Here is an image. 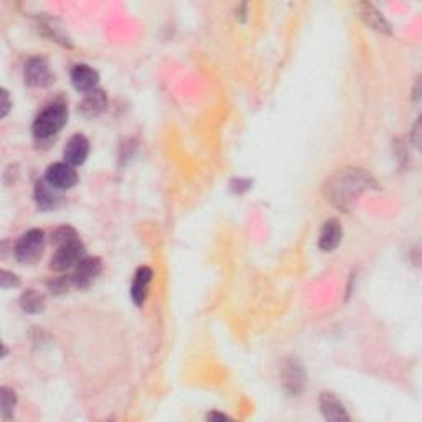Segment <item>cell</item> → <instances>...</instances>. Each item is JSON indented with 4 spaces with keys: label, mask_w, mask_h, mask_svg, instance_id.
Instances as JSON below:
<instances>
[{
    "label": "cell",
    "mask_w": 422,
    "mask_h": 422,
    "mask_svg": "<svg viewBox=\"0 0 422 422\" xmlns=\"http://www.w3.org/2000/svg\"><path fill=\"white\" fill-rule=\"evenodd\" d=\"M154 272L152 269L147 268V265H142L136 270L134 276V282L131 286V299L136 302V305H142L144 304L145 297H147V289H149L150 282H152Z\"/></svg>",
    "instance_id": "5bb4252c"
},
{
    "label": "cell",
    "mask_w": 422,
    "mask_h": 422,
    "mask_svg": "<svg viewBox=\"0 0 422 422\" xmlns=\"http://www.w3.org/2000/svg\"><path fill=\"white\" fill-rule=\"evenodd\" d=\"M103 269L99 258H85L75 268V272L71 276V284L76 289H88L93 284Z\"/></svg>",
    "instance_id": "52a82bcc"
},
{
    "label": "cell",
    "mask_w": 422,
    "mask_h": 422,
    "mask_svg": "<svg viewBox=\"0 0 422 422\" xmlns=\"http://www.w3.org/2000/svg\"><path fill=\"white\" fill-rule=\"evenodd\" d=\"M25 82L31 88H47L54 81L50 65L45 58H30L24 68Z\"/></svg>",
    "instance_id": "5b68a950"
},
{
    "label": "cell",
    "mask_w": 422,
    "mask_h": 422,
    "mask_svg": "<svg viewBox=\"0 0 422 422\" xmlns=\"http://www.w3.org/2000/svg\"><path fill=\"white\" fill-rule=\"evenodd\" d=\"M320 409L327 421H350L345 406L332 393L320 394Z\"/></svg>",
    "instance_id": "7c38bea8"
},
{
    "label": "cell",
    "mask_w": 422,
    "mask_h": 422,
    "mask_svg": "<svg viewBox=\"0 0 422 422\" xmlns=\"http://www.w3.org/2000/svg\"><path fill=\"white\" fill-rule=\"evenodd\" d=\"M0 98H2V103H0V117H7V114L10 112V108H12V101L10 98H8V91L7 89H2L0 91Z\"/></svg>",
    "instance_id": "44dd1931"
},
{
    "label": "cell",
    "mask_w": 422,
    "mask_h": 422,
    "mask_svg": "<svg viewBox=\"0 0 422 422\" xmlns=\"http://www.w3.org/2000/svg\"><path fill=\"white\" fill-rule=\"evenodd\" d=\"M342 241V226L337 218H330L323 223L319 236V247L325 252L337 249Z\"/></svg>",
    "instance_id": "8fae6325"
},
{
    "label": "cell",
    "mask_w": 422,
    "mask_h": 422,
    "mask_svg": "<svg viewBox=\"0 0 422 422\" xmlns=\"http://www.w3.org/2000/svg\"><path fill=\"white\" fill-rule=\"evenodd\" d=\"M35 200H36V205H38V208L41 210L57 208L59 203L58 190L50 185L47 180H41L36 183L35 187Z\"/></svg>",
    "instance_id": "2e32d148"
},
{
    "label": "cell",
    "mask_w": 422,
    "mask_h": 422,
    "mask_svg": "<svg viewBox=\"0 0 422 422\" xmlns=\"http://www.w3.org/2000/svg\"><path fill=\"white\" fill-rule=\"evenodd\" d=\"M360 17L363 18L365 24L371 27V29L381 31V34H391V25L388 24L386 18L383 17V13L374 6H371V3H361Z\"/></svg>",
    "instance_id": "9a60e30c"
},
{
    "label": "cell",
    "mask_w": 422,
    "mask_h": 422,
    "mask_svg": "<svg viewBox=\"0 0 422 422\" xmlns=\"http://www.w3.org/2000/svg\"><path fill=\"white\" fill-rule=\"evenodd\" d=\"M71 82L76 91L88 94L98 89L99 75L94 68L88 65H76L71 70Z\"/></svg>",
    "instance_id": "ba28073f"
},
{
    "label": "cell",
    "mask_w": 422,
    "mask_h": 422,
    "mask_svg": "<svg viewBox=\"0 0 422 422\" xmlns=\"http://www.w3.org/2000/svg\"><path fill=\"white\" fill-rule=\"evenodd\" d=\"M45 180L57 190H70L78 183V173L75 172V167H71L70 163L57 162L47 168Z\"/></svg>",
    "instance_id": "8992f818"
},
{
    "label": "cell",
    "mask_w": 422,
    "mask_h": 422,
    "mask_svg": "<svg viewBox=\"0 0 422 422\" xmlns=\"http://www.w3.org/2000/svg\"><path fill=\"white\" fill-rule=\"evenodd\" d=\"M106 109H108V96L101 89H96L93 93L86 94L80 104L81 114L88 119L101 116Z\"/></svg>",
    "instance_id": "4fadbf2b"
},
{
    "label": "cell",
    "mask_w": 422,
    "mask_h": 422,
    "mask_svg": "<svg viewBox=\"0 0 422 422\" xmlns=\"http://www.w3.org/2000/svg\"><path fill=\"white\" fill-rule=\"evenodd\" d=\"M45 249V233L41 229H30L24 233L15 245V258L22 264H34L41 258Z\"/></svg>",
    "instance_id": "277c9868"
},
{
    "label": "cell",
    "mask_w": 422,
    "mask_h": 422,
    "mask_svg": "<svg viewBox=\"0 0 422 422\" xmlns=\"http://www.w3.org/2000/svg\"><path fill=\"white\" fill-rule=\"evenodd\" d=\"M89 155V140L85 136L76 134L66 142L65 150H63V157L65 162L70 163L71 167H80L86 162Z\"/></svg>",
    "instance_id": "9c48e42d"
},
{
    "label": "cell",
    "mask_w": 422,
    "mask_h": 422,
    "mask_svg": "<svg viewBox=\"0 0 422 422\" xmlns=\"http://www.w3.org/2000/svg\"><path fill=\"white\" fill-rule=\"evenodd\" d=\"M376 180L363 168L347 167L335 172L332 177L325 182L323 194L330 203L338 208L348 210L355 205L365 191L376 188Z\"/></svg>",
    "instance_id": "6da1fadb"
},
{
    "label": "cell",
    "mask_w": 422,
    "mask_h": 422,
    "mask_svg": "<svg viewBox=\"0 0 422 422\" xmlns=\"http://www.w3.org/2000/svg\"><path fill=\"white\" fill-rule=\"evenodd\" d=\"M20 307L27 314H40L45 309V296L35 289H29L22 293Z\"/></svg>",
    "instance_id": "e0dca14e"
},
{
    "label": "cell",
    "mask_w": 422,
    "mask_h": 422,
    "mask_svg": "<svg viewBox=\"0 0 422 422\" xmlns=\"http://www.w3.org/2000/svg\"><path fill=\"white\" fill-rule=\"evenodd\" d=\"M86 258L85 245L80 241V238L63 242V245L57 246L52 261H50V268L57 272H63L71 268H76L82 259Z\"/></svg>",
    "instance_id": "3957f363"
},
{
    "label": "cell",
    "mask_w": 422,
    "mask_h": 422,
    "mask_svg": "<svg viewBox=\"0 0 422 422\" xmlns=\"http://www.w3.org/2000/svg\"><path fill=\"white\" fill-rule=\"evenodd\" d=\"M206 419L208 421H224L228 419L226 414H219V412H210L208 416H206Z\"/></svg>",
    "instance_id": "7402d4cb"
},
{
    "label": "cell",
    "mask_w": 422,
    "mask_h": 422,
    "mask_svg": "<svg viewBox=\"0 0 422 422\" xmlns=\"http://www.w3.org/2000/svg\"><path fill=\"white\" fill-rule=\"evenodd\" d=\"M68 121V108L61 101H54L35 117L31 132L38 142H50L65 127Z\"/></svg>",
    "instance_id": "7a4b0ae2"
},
{
    "label": "cell",
    "mask_w": 422,
    "mask_h": 422,
    "mask_svg": "<svg viewBox=\"0 0 422 422\" xmlns=\"http://www.w3.org/2000/svg\"><path fill=\"white\" fill-rule=\"evenodd\" d=\"M75 238H80L75 229H73L71 226H61V228L54 229V231H53L52 242L54 246H59V245H63V242L75 240Z\"/></svg>",
    "instance_id": "d6986e66"
},
{
    "label": "cell",
    "mask_w": 422,
    "mask_h": 422,
    "mask_svg": "<svg viewBox=\"0 0 422 422\" xmlns=\"http://www.w3.org/2000/svg\"><path fill=\"white\" fill-rule=\"evenodd\" d=\"M18 284H20V281H18V277L13 272H8L6 269L0 272V286H2V289L17 287Z\"/></svg>",
    "instance_id": "ffe728a7"
},
{
    "label": "cell",
    "mask_w": 422,
    "mask_h": 422,
    "mask_svg": "<svg viewBox=\"0 0 422 422\" xmlns=\"http://www.w3.org/2000/svg\"><path fill=\"white\" fill-rule=\"evenodd\" d=\"M0 406H2L3 419H8L13 414V409L17 406V394L8 388L0 389Z\"/></svg>",
    "instance_id": "ac0fdd59"
},
{
    "label": "cell",
    "mask_w": 422,
    "mask_h": 422,
    "mask_svg": "<svg viewBox=\"0 0 422 422\" xmlns=\"http://www.w3.org/2000/svg\"><path fill=\"white\" fill-rule=\"evenodd\" d=\"M282 383L284 388L287 389L291 394H299L305 391L307 386V378L305 371L297 361L289 360L286 366L282 368Z\"/></svg>",
    "instance_id": "30bf717a"
}]
</instances>
